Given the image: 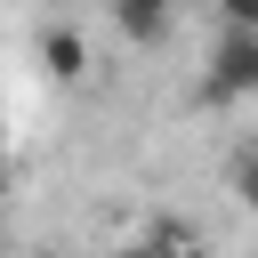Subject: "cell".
I'll list each match as a JSON object with an SVG mask.
<instances>
[{
    "instance_id": "6da1fadb",
    "label": "cell",
    "mask_w": 258,
    "mask_h": 258,
    "mask_svg": "<svg viewBox=\"0 0 258 258\" xmlns=\"http://www.w3.org/2000/svg\"><path fill=\"white\" fill-rule=\"evenodd\" d=\"M202 97H210V105L258 97V32L218 24V40H210V73H202Z\"/></svg>"
},
{
    "instance_id": "7a4b0ae2",
    "label": "cell",
    "mask_w": 258,
    "mask_h": 258,
    "mask_svg": "<svg viewBox=\"0 0 258 258\" xmlns=\"http://www.w3.org/2000/svg\"><path fill=\"white\" fill-rule=\"evenodd\" d=\"M169 16H177V0H113V24H121L129 48H153L169 32Z\"/></svg>"
},
{
    "instance_id": "3957f363",
    "label": "cell",
    "mask_w": 258,
    "mask_h": 258,
    "mask_svg": "<svg viewBox=\"0 0 258 258\" xmlns=\"http://www.w3.org/2000/svg\"><path fill=\"white\" fill-rule=\"evenodd\" d=\"M40 64H48L56 81H81V73H89V40H81L73 24H48V32H40Z\"/></svg>"
},
{
    "instance_id": "277c9868",
    "label": "cell",
    "mask_w": 258,
    "mask_h": 258,
    "mask_svg": "<svg viewBox=\"0 0 258 258\" xmlns=\"http://www.w3.org/2000/svg\"><path fill=\"white\" fill-rule=\"evenodd\" d=\"M226 177H234V202H242V210H258V137H242V145H234V169H226Z\"/></svg>"
},
{
    "instance_id": "5b68a950",
    "label": "cell",
    "mask_w": 258,
    "mask_h": 258,
    "mask_svg": "<svg viewBox=\"0 0 258 258\" xmlns=\"http://www.w3.org/2000/svg\"><path fill=\"white\" fill-rule=\"evenodd\" d=\"M218 24H234V32H258V0H218Z\"/></svg>"
},
{
    "instance_id": "8992f818",
    "label": "cell",
    "mask_w": 258,
    "mask_h": 258,
    "mask_svg": "<svg viewBox=\"0 0 258 258\" xmlns=\"http://www.w3.org/2000/svg\"><path fill=\"white\" fill-rule=\"evenodd\" d=\"M113 258H161V250H153V242H121Z\"/></svg>"
},
{
    "instance_id": "52a82bcc",
    "label": "cell",
    "mask_w": 258,
    "mask_h": 258,
    "mask_svg": "<svg viewBox=\"0 0 258 258\" xmlns=\"http://www.w3.org/2000/svg\"><path fill=\"white\" fill-rule=\"evenodd\" d=\"M0 185H8V137H0Z\"/></svg>"
},
{
    "instance_id": "ba28073f",
    "label": "cell",
    "mask_w": 258,
    "mask_h": 258,
    "mask_svg": "<svg viewBox=\"0 0 258 258\" xmlns=\"http://www.w3.org/2000/svg\"><path fill=\"white\" fill-rule=\"evenodd\" d=\"M0 242H8V234H0Z\"/></svg>"
}]
</instances>
